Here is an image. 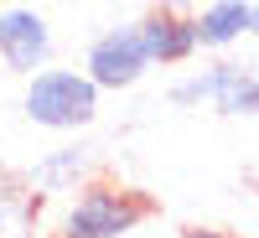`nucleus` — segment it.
<instances>
[{"label": "nucleus", "mask_w": 259, "mask_h": 238, "mask_svg": "<svg viewBox=\"0 0 259 238\" xmlns=\"http://www.w3.org/2000/svg\"><path fill=\"white\" fill-rule=\"evenodd\" d=\"M99 83L83 68H36L26 73V88H21V114L36 129H52V135H78L99 119Z\"/></svg>", "instance_id": "nucleus-1"}, {"label": "nucleus", "mask_w": 259, "mask_h": 238, "mask_svg": "<svg viewBox=\"0 0 259 238\" xmlns=\"http://www.w3.org/2000/svg\"><path fill=\"white\" fill-rule=\"evenodd\" d=\"M145 218H150V202L140 192H124L114 181H94L89 176L83 186H73L68 207H62L57 238H124Z\"/></svg>", "instance_id": "nucleus-2"}, {"label": "nucleus", "mask_w": 259, "mask_h": 238, "mask_svg": "<svg viewBox=\"0 0 259 238\" xmlns=\"http://www.w3.org/2000/svg\"><path fill=\"white\" fill-rule=\"evenodd\" d=\"M171 104L177 109H218L228 119L239 114H259V68H244V62H207V68H197L192 78L171 83Z\"/></svg>", "instance_id": "nucleus-3"}, {"label": "nucleus", "mask_w": 259, "mask_h": 238, "mask_svg": "<svg viewBox=\"0 0 259 238\" xmlns=\"http://www.w3.org/2000/svg\"><path fill=\"white\" fill-rule=\"evenodd\" d=\"M83 73H89L104 93L135 88V83L150 73V52L140 41V26H109L104 36H94L89 52H83Z\"/></svg>", "instance_id": "nucleus-4"}, {"label": "nucleus", "mask_w": 259, "mask_h": 238, "mask_svg": "<svg viewBox=\"0 0 259 238\" xmlns=\"http://www.w3.org/2000/svg\"><path fill=\"white\" fill-rule=\"evenodd\" d=\"M52 62V26L31 6H0V68L26 78Z\"/></svg>", "instance_id": "nucleus-5"}, {"label": "nucleus", "mask_w": 259, "mask_h": 238, "mask_svg": "<svg viewBox=\"0 0 259 238\" xmlns=\"http://www.w3.org/2000/svg\"><path fill=\"white\" fill-rule=\"evenodd\" d=\"M140 26V41L150 52V68H177V62L197 57V16H182V11H150Z\"/></svg>", "instance_id": "nucleus-6"}, {"label": "nucleus", "mask_w": 259, "mask_h": 238, "mask_svg": "<svg viewBox=\"0 0 259 238\" xmlns=\"http://www.w3.org/2000/svg\"><path fill=\"white\" fill-rule=\"evenodd\" d=\"M94 161H99V145L78 140V145H57L47 150L31 171H26V186L36 192V197H57V192H73L94 176Z\"/></svg>", "instance_id": "nucleus-7"}, {"label": "nucleus", "mask_w": 259, "mask_h": 238, "mask_svg": "<svg viewBox=\"0 0 259 238\" xmlns=\"http://www.w3.org/2000/svg\"><path fill=\"white\" fill-rule=\"evenodd\" d=\"M249 16H254V0H212L197 16V47L202 52H228L233 41L249 36Z\"/></svg>", "instance_id": "nucleus-8"}, {"label": "nucleus", "mask_w": 259, "mask_h": 238, "mask_svg": "<svg viewBox=\"0 0 259 238\" xmlns=\"http://www.w3.org/2000/svg\"><path fill=\"white\" fill-rule=\"evenodd\" d=\"M41 228V197L26 181L0 176V238H36Z\"/></svg>", "instance_id": "nucleus-9"}, {"label": "nucleus", "mask_w": 259, "mask_h": 238, "mask_svg": "<svg viewBox=\"0 0 259 238\" xmlns=\"http://www.w3.org/2000/svg\"><path fill=\"white\" fill-rule=\"evenodd\" d=\"M182 238H233V233H218V228H187Z\"/></svg>", "instance_id": "nucleus-10"}, {"label": "nucleus", "mask_w": 259, "mask_h": 238, "mask_svg": "<svg viewBox=\"0 0 259 238\" xmlns=\"http://www.w3.org/2000/svg\"><path fill=\"white\" fill-rule=\"evenodd\" d=\"M249 36H259V0H254V16H249Z\"/></svg>", "instance_id": "nucleus-11"}, {"label": "nucleus", "mask_w": 259, "mask_h": 238, "mask_svg": "<svg viewBox=\"0 0 259 238\" xmlns=\"http://www.w3.org/2000/svg\"><path fill=\"white\" fill-rule=\"evenodd\" d=\"M0 6H6V0H0Z\"/></svg>", "instance_id": "nucleus-12"}]
</instances>
